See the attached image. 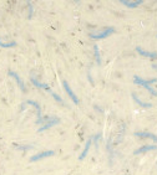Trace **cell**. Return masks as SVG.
Listing matches in <instances>:
<instances>
[{
	"label": "cell",
	"instance_id": "6da1fadb",
	"mask_svg": "<svg viewBox=\"0 0 157 175\" xmlns=\"http://www.w3.org/2000/svg\"><path fill=\"white\" fill-rule=\"evenodd\" d=\"M115 31H116V30H115V27L110 26V27H105L102 31H100V32H97V34H90L89 36H90L91 39L100 40V39H105V37L110 36V35H111V34H114Z\"/></svg>",
	"mask_w": 157,
	"mask_h": 175
},
{
	"label": "cell",
	"instance_id": "7a4b0ae2",
	"mask_svg": "<svg viewBox=\"0 0 157 175\" xmlns=\"http://www.w3.org/2000/svg\"><path fill=\"white\" fill-rule=\"evenodd\" d=\"M59 122H60V119H59L58 117H55V116H50V117H49V119H47V122H46L42 127H40V128H39L37 132H39V133H41V132H44V130H46V129H49V128H51V127L56 125Z\"/></svg>",
	"mask_w": 157,
	"mask_h": 175
},
{
	"label": "cell",
	"instance_id": "3957f363",
	"mask_svg": "<svg viewBox=\"0 0 157 175\" xmlns=\"http://www.w3.org/2000/svg\"><path fill=\"white\" fill-rule=\"evenodd\" d=\"M157 82V78H151V79H143L138 76H133V83L138 84V86H142V87H146V86H150L151 83H155Z\"/></svg>",
	"mask_w": 157,
	"mask_h": 175
},
{
	"label": "cell",
	"instance_id": "277c9868",
	"mask_svg": "<svg viewBox=\"0 0 157 175\" xmlns=\"http://www.w3.org/2000/svg\"><path fill=\"white\" fill-rule=\"evenodd\" d=\"M63 86H64V88H65V91H66V93L69 95V97H70V98L72 100V102H74L75 104H79V98L76 97V95L74 93V91L71 90V87L69 86V83H68V82H66L65 79L63 81Z\"/></svg>",
	"mask_w": 157,
	"mask_h": 175
},
{
	"label": "cell",
	"instance_id": "5b68a950",
	"mask_svg": "<svg viewBox=\"0 0 157 175\" xmlns=\"http://www.w3.org/2000/svg\"><path fill=\"white\" fill-rule=\"evenodd\" d=\"M52 155H55V152L54 150H45V152H41L34 157L30 158V161H37L40 159H44V158H47V157H52Z\"/></svg>",
	"mask_w": 157,
	"mask_h": 175
},
{
	"label": "cell",
	"instance_id": "8992f818",
	"mask_svg": "<svg viewBox=\"0 0 157 175\" xmlns=\"http://www.w3.org/2000/svg\"><path fill=\"white\" fill-rule=\"evenodd\" d=\"M26 103H28V104L34 106V107L36 108V111H37V119H36V124H41V123H44V118H42V116H41V108H40V104H39L37 102H35V101H26Z\"/></svg>",
	"mask_w": 157,
	"mask_h": 175
},
{
	"label": "cell",
	"instance_id": "52a82bcc",
	"mask_svg": "<svg viewBox=\"0 0 157 175\" xmlns=\"http://www.w3.org/2000/svg\"><path fill=\"white\" fill-rule=\"evenodd\" d=\"M8 75H9L10 77L15 78V81L18 82V84H19V87H20V90H21L23 92H26V88H25V86H24V82L21 81V78L19 77V75H18V73H15L14 71H8Z\"/></svg>",
	"mask_w": 157,
	"mask_h": 175
},
{
	"label": "cell",
	"instance_id": "ba28073f",
	"mask_svg": "<svg viewBox=\"0 0 157 175\" xmlns=\"http://www.w3.org/2000/svg\"><path fill=\"white\" fill-rule=\"evenodd\" d=\"M136 51H137L141 56H143V57L157 59V52H150V51H146V50H143V49H142V47H140V46H137V47H136Z\"/></svg>",
	"mask_w": 157,
	"mask_h": 175
},
{
	"label": "cell",
	"instance_id": "9c48e42d",
	"mask_svg": "<svg viewBox=\"0 0 157 175\" xmlns=\"http://www.w3.org/2000/svg\"><path fill=\"white\" fill-rule=\"evenodd\" d=\"M155 149H157V145H143V147L136 149L133 152V154L137 155V154H142V153H146V152H150V150H155Z\"/></svg>",
	"mask_w": 157,
	"mask_h": 175
},
{
	"label": "cell",
	"instance_id": "30bf717a",
	"mask_svg": "<svg viewBox=\"0 0 157 175\" xmlns=\"http://www.w3.org/2000/svg\"><path fill=\"white\" fill-rule=\"evenodd\" d=\"M135 136L140 137V138H150L153 142H157V137L155 134H152V133H148V132H135Z\"/></svg>",
	"mask_w": 157,
	"mask_h": 175
},
{
	"label": "cell",
	"instance_id": "8fae6325",
	"mask_svg": "<svg viewBox=\"0 0 157 175\" xmlns=\"http://www.w3.org/2000/svg\"><path fill=\"white\" fill-rule=\"evenodd\" d=\"M30 81H31V83L34 84V86H36L37 88H42V90H46V91H49V92H51V90H50V87L47 86V84H45V83H41V82H39L35 77H31L30 78Z\"/></svg>",
	"mask_w": 157,
	"mask_h": 175
},
{
	"label": "cell",
	"instance_id": "7c38bea8",
	"mask_svg": "<svg viewBox=\"0 0 157 175\" xmlns=\"http://www.w3.org/2000/svg\"><path fill=\"white\" fill-rule=\"evenodd\" d=\"M120 3L126 5L127 8H137L143 3V0H136V2H127V0H120Z\"/></svg>",
	"mask_w": 157,
	"mask_h": 175
},
{
	"label": "cell",
	"instance_id": "4fadbf2b",
	"mask_svg": "<svg viewBox=\"0 0 157 175\" xmlns=\"http://www.w3.org/2000/svg\"><path fill=\"white\" fill-rule=\"evenodd\" d=\"M91 143H92V139L90 138L87 142H86V144H85V148H84V150H82V153H81V155L79 157V160H84L85 159V157L87 155V153H89V150H90V147H91Z\"/></svg>",
	"mask_w": 157,
	"mask_h": 175
},
{
	"label": "cell",
	"instance_id": "5bb4252c",
	"mask_svg": "<svg viewBox=\"0 0 157 175\" xmlns=\"http://www.w3.org/2000/svg\"><path fill=\"white\" fill-rule=\"evenodd\" d=\"M132 98H133V101H135L138 106H141V107H143V108H151V107H152V104H151V103H145V102H142V101L137 97V95H136V93H132Z\"/></svg>",
	"mask_w": 157,
	"mask_h": 175
},
{
	"label": "cell",
	"instance_id": "9a60e30c",
	"mask_svg": "<svg viewBox=\"0 0 157 175\" xmlns=\"http://www.w3.org/2000/svg\"><path fill=\"white\" fill-rule=\"evenodd\" d=\"M94 52H95L96 62H97V65L100 66V65H101V56H100V51H98V46H97V45H94Z\"/></svg>",
	"mask_w": 157,
	"mask_h": 175
},
{
	"label": "cell",
	"instance_id": "2e32d148",
	"mask_svg": "<svg viewBox=\"0 0 157 175\" xmlns=\"http://www.w3.org/2000/svg\"><path fill=\"white\" fill-rule=\"evenodd\" d=\"M0 46L4 47V49L15 47V46H16V42H15V41H11V42H9V43H5V42H3V41H2V39H0Z\"/></svg>",
	"mask_w": 157,
	"mask_h": 175
},
{
	"label": "cell",
	"instance_id": "e0dca14e",
	"mask_svg": "<svg viewBox=\"0 0 157 175\" xmlns=\"http://www.w3.org/2000/svg\"><path fill=\"white\" fill-rule=\"evenodd\" d=\"M51 96L54 97V100H56L58 102H60L61 104H64V101H63V98H61L60 96H58V95H56V93H54V92H51Z\"/></svg>",
	"mask_w": 157,
	"mask_h": 175
},
{
	"label": "cell",
	"instance_id": "ac0fdd59",
	"mask_svg": "<svg viewBox=\"0 0 157 175\" xmlns=\"http://www.w3.org/2000/svg\"><path fill=\"white\" fill-rule=\"evenodd\" d=\"M101 139V134H96L95 137H94V143H95V145H96V148H98V140Z\"/></svg>",
	"mask_w": 157,
	"mask_h": 175
},
{
	"label": "cell",
	"instance_id": "d6986e66",
	"mask_svg": "<svg viewBox=\"0 0 157 175\" xmlns=\"http://www.w3.org/2000/svg\"><path fill=\"white\" fill-rule=\"evenodd\" d=\"M33 11H34V9H33V5H31V4L29 3V16H28L29 19H31V18H33Z\"/></svg>",
	"mask_w": 157,
	"mask_h": 175
},
{
	"label": "cell",
	"instance_id": "ffe728a7",
	"mask_svg": "<svg viewBox=\"0 0 157 175\" xmlns=\"http://www.w3.org/2000/svg\"><path fill=\"white\" fill-rule=\"evenodd\" d=\"M16 148H18V149H24V150H26V149H31L33 147H31V145H25V147H21V145H18Z\"/></svg>",
	"mask_w": 157,
	"mask_h": 175
},
{
	"label": "cell",
	"instance_id": "44dd1931",
	"mask_svg": "<svg viewBox=\"0 0 157 175\" xmlns=\"http://www.w3.org/2000/svg\"><path fill=\"white\" fill-rule=\"evenodd\" d=\"M152 67H153L155 70H157V65H152Z\"/></svg>",
	"mask_w": 157,
	"mask_h": 175
}]
</instances>
